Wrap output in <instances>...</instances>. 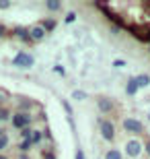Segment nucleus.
<instances>
[{"label": "nucleus", "mask_w": 150, "mask_h": 159, "mask_svg": "<svg viewBox=\"0 0 150 159\" xmlns=\"http://www.w3.org/2000/svg\"><path fill=\"white\" fill-rule=\"evenodd\" d=\"M101 134L105 136V141H113L115 139V128H113L111 120H103L101 122Z\"/></svg>", "instance_id": "obj_1"}, {"label": "nucleus", "mask_w": 150, "mask_h": 159, "mask_svg": "<svg viewBox=\"0 0 150 159\" xmlns=\"http://www.w3.org/2000/svg\"><path fill=\"white\" fill-rule=\"evenodd\" d=\"M15 64H17V66H25V68H29V66H33V58H31L29 54H19L17 58H15Z\"/></svg>", "instance_id": "obj_2"}, {"label": "nucleus", "mask_w": 150, "mask_h": 159, "mask_svg": "<svg viewBox=\"0 0 150 159\" xmlns=\"http://www.w3.org/2000/svg\"><path fill=\"white\" fill-rule=\"evenodd\" d=\"M126 151H127V155L136 157V155L140 153V143L136 141V139H130V141H127V145H126Z\"/></svg>", "instance_id": "obj_3"}, {"label": "nucleus", "mask_w": 150, "mask_h": 159, "mask_svg": "<svg viewBox=\"0 0 150 159\" xmlns=\"http://www.w3.org/2000/svg\"><path fill=\"white\" fill-rule=\"evenodd\" d=\"M43 35H45V31L41 29L39 25H35V27H29V37H31V41H39Z\"/></svg>", "instance_id": "obj_4"}, {"label": "nucleus", "mask_w": 150, "mask_h": 159, "mask_svg": "<svg viewBox=\"0 0 150 159\" xmlns=\"http://www.w3.org/2000/svg\"><path fill=\"white\" fill-rule=\"evenodd\" d=\"M99 107H101V112L109 114L111 110H113V101L107 99V97H103V99H99Z\"/></svg>", "instance_id": "obj_5"}, {"label": "nucleus", "mask_w": 150, "mask_h": 159, "mask_svg": "<svg viewBox=\"0 0 150 159\" xmlns=\"http://www.w3.org/2000/svg\"><path fill=\"white\" fill-rule=\"evenodd\" d=\"M127 130H132V132H142V124L140 122H134V120H126V124H123Z\"/></svg>", "instance_id": "obj_6"}, {"label": "nucleus", "mask_w": 150, "mask_h": 159, "mask_svg": "<svg viewBox=\"0 0 150 159\" xmlns=\"http://www.w3.org/2000/svg\"><path fill=\"white\" fill-rule=\"evenodd\" d=\"M134 81H136V85H138V87H146V85H150V79L146 77V75H140V77H134Z\"/></svg>", "instance_id": "obj_7"}, {"label": "nucleus", "mask_w": 150, "mask_h": 159, "mask_svg": "<svg viewBox=\"0 0 150 159\" xmlns=\"http://www.w3.org/2000/svg\"><path fill=\"white\" fill-rule=\"evenodd\" d=\"M136 89H138L136 81H134V79H130V83H127V93H130V95H134V93H136Z\"/></svg>", "instance_id": "obj_8"}, {"label": "nucleus", "mask_w": 150, "mask_h": 159, "mask_svg": "<svg viewBox=\"0 0 150 159\" xmlns=\"http://www.w3.org/2000/svg\"><path fill=\"white\" fill-rule=\"evenodd\" d=\"M105 159H121V155H119V151H109L105 155Z\"/></svg>", "instance_id": "obj_9"}, {"label": "nucleus", "mask_w": 150, "mask_h": 159, "mask_svg": "<svg viewBox=\"0 0 150 159\" xmlns=\"http://www.w3.org/2000/svg\"><path fill=\"white\" fill-rule=\"evenodd\" d=\"M87 93H82V91H74V99H84Z\"/></svg>", "instance_id": "obj_10"}, {"label": "nucleus", "mask_w": 150, "mask_h": 159, "mask_svg": "<svg viewBox=\"0 0 150 159\" xmlns=\"http://www.w3.org/2000/svg\"><path fill=\"white\" fill-rule=\"evenodd\" d=\"M4 33H6V27H4V25H0V35H4Z\"/></svg>", "instance_id": "obj_11"}, {"label": "nucleus", "mask_w": 150, "mask_h": 159, "mask_svg": "<svg viewBox=\"0 0 150 159\" xmlns=\"http://www.w3.org/2000/svg\"><path fill=\"white\" fill-rule=\"evenodd\" d=\"M76 159H84V157H82V153H80V151L76 153Z\"/></svg>", "instance_id": "obj_12"}, {"label": "nucleus", "mask_w": 150, "mask_h": 159, "mask_svg": "<svg viewBox=\"0 0 150 159\" xmlns=\"http://www.w3.org/2000/svg\"><path fill=\"white\" fill-rule=\"evenodd\" d=\"M146 149H148V153H150V141H146Z\"/></svg>", "instance_id": "obj_13"}]
</instances>
